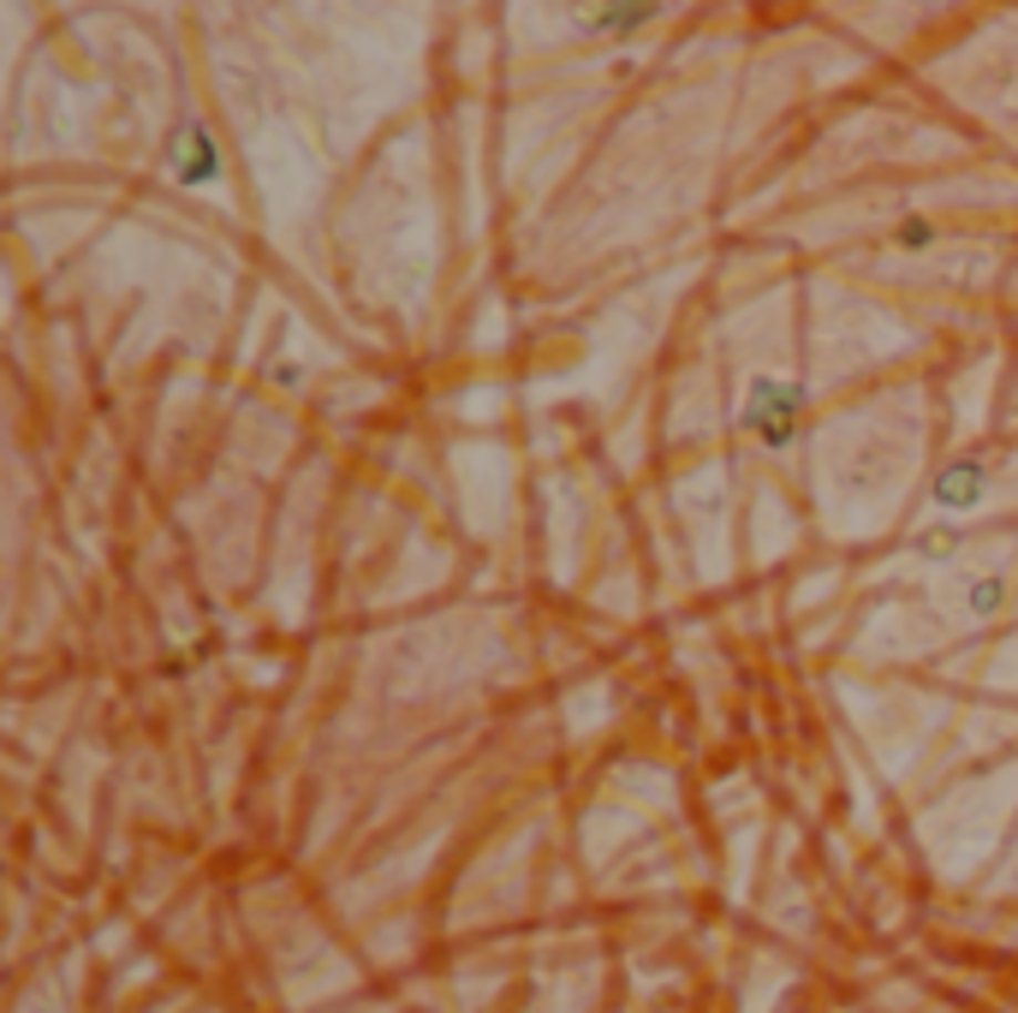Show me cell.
Wrapping results in <instances>:
<instances>
[{"mask_svg": "<svg viewBox=\"0 0 1018 1013\" xmlns=\"http://www.w3.org/2000/svg\"><path fill=\"white\" fill-rule=\"evenodd\" d=\"M744 430L774 453L792 448V430H799V388L781 382V376H757L751 393H744Z\"/></svg>", "mask_w": 1018, "mask_h": 1013, "instance_id": "1", "label": "cell"}, {"mask_svg": "<svg viewBox=\"0 0 1018 1013\" xmlns=\"http://www.w3.org/2000/svg\"><path fill=\"white\" fill-rule=\"evenodd\" d=\"M1000 608V579H977L971 584V614H995Z\"/></svg>", "mask_w": 1018, "mask_h": 1013, "instance_id": "6", "label": "cell"}, {"mask_svg": "<svg viewBox=\"0 0 1018 1013\" xmlns=\"http://www.w3.org/2000/svg\"><path fill=\"white\" fill-rule=\"evenodd\" d=\"M894 245H899V250H929V245H935V227H929L924 215H912V221H899Z\"/></svg>", "mask_w": 1018, "mask_h": 1013, "instance_id": "5", "label": "cell"}, {"mask_svg": "<svg viewBox=\"0 0 1018 1013\" xmlns=\"http://www.w3.org/2000/svg\"><path fill=\"white\" fill-rule=\"evenodd\" d=\"M649 19H656V7H596V12H584V24H590V30H619V37L649 24Z\"/></svg>", "mask_w": 1018, "mask_h": 1013, "instance_id": "4", "label": "cell"}, {"mask_svg": "<svg viewBox=\"0 0 1018 1013\" xmlns=\"http://www.w3.org/2000/svg\"><path fill=\"white\" fill-rule=\"evenodd\" d=\"M983 489H989V465H983V459H953L942 478H935V506L965 513V506L983 501Z\"/></svg>", "mask_w": 1018, "mask_h": 1013, "instance_id": "3", "label": "cell"}, {"mask_svg": "<svg viewBox=\"0 0 1018 1013\" xmlns=\"http://www.w3.org/2000/svg\"><path fill=\"white\" fill-rule=\"evenodd\" d=\"M167 173L179 185H209L215 180V173H220V150H215V137H209V125H179V132H173Z\"/></svg>", "mask_w": 1018, "mask_h": 1013, "instance_id": "2", "label": "cell"}]
</instances>
